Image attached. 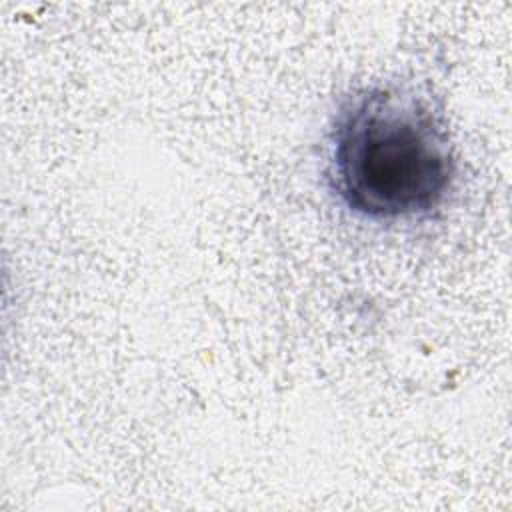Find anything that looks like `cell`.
<instances>
[{"mask_svg": "<svg viewBox=\"0 0 512 512\" xmlns=\"http://www.w3.org/2000/svg\"><path fill=\"white\" fill-rule=\"evenodd\" d=\"M328 176L352 212L400 220L436 210L452 190L456 164L448 134L426 104L370 90L336 120Z\"/></svg>", "mask_w": 512, "mask_h": 512, "instance_id": "obj_1", "label": "cell"}]
</instances>
